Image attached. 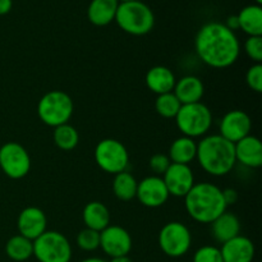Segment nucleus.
<instances>
[{
  "label": "nucleus",
  "instance_id": "1",
  "mask_svg": "<svg viewBox=\"0 0 262 262\" xmlns=\"http://www.w3.org/2000/svg\"><path fill=\"white\" fill-rule=\"evenodd\" d=\"M194 49L205 64L211 68L224 69L238 60L241 43L235 32L224 23L209 22L197 32Z\"/></svg>",
  "mask_w": 262,
  "mask_h": 262
},
{
  "label": "nucleus",
  "instance_id": "2",
  "mask_svg": "<svg viewBox=\"0 0 262 262\" xmlns=\"http://www.w3.org/2000/svg\"><path fill=\"white\" fill-rule=\"evenodd\" d=\"M187 214L197 223L211 224L217 216L227 211L223 189L209 182L194 183L184 196Z\"/></svg>",
  "mask_w": 262,
  "mask_h": 262
},
{
  "label": "nucleus",
  "instance_id": "3",
  "mask_svg": "<svg viewBox=\"0 0 262 262\" xmlns=\"http://www.w3.org/2000/svg\"><path fill=\"white\" fill-rule=\"evenodd\" d=\"M196 159L207 174L223 177L230 173L235 165L234 143L220 135H210L197 143Z\"/></svg>",
  "mask_w": 262,
  "mask_h": 262
},
{
  "label": "nucleus",
  "instance_id": "4",
  "mask_svg": "<svg viewBox=\"0 0 262 262\" xmlns=\"http://www.w3.org/2000/svg\"><path fill=\"white\" fill-rule=\"evenodd\" d=\"M115 22L124 32L132 36H143L155 26V15L151 8L141 0L119 3Z\"/></svg>",
  "mask_w": 262,
  "mask_h": 262
},
{
  "label": "nucleus",
  "instance_id": "5",
  "mask_svg": "<svg viewBox=\"0 0 262 262\" xmlns=\"http://www.w3.org/2000/svg\"><path fill=\"white\" fill-rule=\"evenodd\" d=\"M74 105L71 96L64 91H49L37 104L38 118L49 127H59L69 122L73 114Z\"/></svg>",
  "mask_w": 262,
  "mask_h": 262
},
{
  "label": "nucleus",
  "instance_id": "6",
  "mask_svg": "<svg viewBox=\"0 0 262 262\" xmlns=\"http://www.w3.org/2000/svg\"><path fill=\"white\" fill-rule=\"evenodd\" d=\"M182 135L189 138L202 137L212 125V113L202 102L182 105L174 118Z\"/></svg>",
  "mask_w": 262,
  "mask_h": 262
},
{
  "label": "nucleus",
  "instance_id": "7",
  "mask_svg": "<svg viewBox=\"0 0 262 262\" xmlns=\"http://www.w3.org/2000/svg\"><path fill=\"white\" fill-rule=\"evenodd\" d=\"M33 256L38 262H71L72 246L64 234L46 230L33 241Z\"/></svg>",
  "mask_w": 262,
  "mask_h": 262
},
{
  "label": "nucleus",
  "instance_id": "8",
  "mask_svg": "<svg viewBox=\"0 0 262 262\" xmlns=\"http://www.w3.org/2000/svg\"><path fill=\"white\" fill-rule=\"evenodd\" d=\"M95 161L105 173L118 174L125 171L129 164V154L120 141L105 138L95 147Z\"/></svg>",
  "mask_w": 262,
  "mask_h": 262
},
{
  "label": "nucleus",
  "instance_id": "9",
  "mask_svg": "<svg viewBox=\"0 0 262 262\" xmlns=\"http://www.w3.org/2000/svg\"><path fill=\"white\" fill-rule=\"evenodd\" d=\"M192 235L188 228L179 222H170L159 233V246L169 257H182L189 251Z\"/></svg>",
  "mask_w": 262,
  "mask_h": 262
},
{
  "label": "nucleus",
  "instance_id": "10",
  "mask_svg": "<svg viewBox=\"0 0 262 262\" xmlns=\"http://www.w3.org/2000/svg\"><path fill=\"white\" fill-rule=\"evenodd\" d=\"M0 168L8 178H25L31 169L30 154L20 143H4L0 147Z\"/></svg>",
  "mask_w": 262,
  "mask_h": 262
},
{
  "label": "nucleus",
  "instance_id": "11",
  "mask_svg": "<svg viewBox=\"0 0 262 262\" xmlns=\"http://www.w3.org/2000/svg\"><path fill=\"white\" fill-rule=\"evenodd\" d=\"M100 248L110 258L128 256L132 250V237L124 228L109 225L100 232Z\"/></svg>",
  "mask_w": 262,
  "mask_h": 262
},
{
  "label": "nucleus",
  "instance_id": "12",
  "mask_svg": "<svg viewBox=\"0 0 262 262\" xmlns=\"http://www.w3.org/2000/svg\"><path fill=\"white\" fill-rule=\"evenodd\" d=\"M165 183L169 196L183 197L194 186V176L189 165L171 163L168 170L161 177Z\"/></svg>",
  "mask_w": 262,
  "mask_h": 262
},
{
  "label": "nucleus",
  "instance_id": "13",
  "mask_svg": "<svg viewBox=\"0 0 262 262\" xmlns=\"http://www.w3.org/2000/svg\"><path fill=\"white\" fill-rule=\"evenodd\" d=\"M136 197L143 206L156 209L168 201L169 192L161 177L150 176L138 183Z\"/></svg>",
  "mask_w": 262,
  "mask_h": 262
},
{
  "label": "nucleus",
  "instance_id": "14",
  "mask_svg": "<svg viewBox=\"0 0 262 262\" xmlns=\"http://www.w3.org/2000/svg\"><path fill=\"white\" fill-rule=\"evenodd\" d=\"M252 128L250 115L243 110H232L223 117L220 122V133L222 137L229 142L235 143L242 138L247 137Z\"/></svg>",
  "mask_w": 262,
  "mask_h": 262
},
{
  "label": "nucleus",
  "instance_id": "15",
  "mask_svg": "<svg viewBox=\"0 0 262 262\" xmlns=\"http://www.w3.org/2000/svg\"><path fill=\"white\" fill-rule=\"evenodd\" d=\"M48 219L45 212L35 206L26 207L20 211L17 219V228L20 235L35 241L46 232Z\"/></svg>",
  "mask_w": 262,
  "mask_h": 262
},
{
  "label": "nucleus",
  "instance_id": "16",
  "mask_svg": "<svg viewBox=\"0 0 262 262\" xmlns=\"http://www.w3.org/2000/svg\"><path fill=\"white\" fill-rule=\"evenodd\" d=\"M220 252L224 262H252L256 250L250 238L239 234L223 243Z\"/></svg>",
  "mask_w": 262,
  "mask_h": 262
},
{
  "label": "nucleus",
  "instance_id": "17",
  "mask_svg": "<svg viewBox=\"0 0 262 262\" xmlns=\"http://www.w3.org/2000/svg\"><path fill=\"white\" fill-rule=\"evenodd\" d=\"M235 161L248 168H260L262 165V143L255 136L247 137L234 143Z\"/></svg>",
  "mask_w": 262,
  "mask_h": 262
},
{
  "label": "nucleus",
  "instance_id": "18",
  "mask_svg": "<svg viewBox=\"0 0 262 262\" xmlns=\"http://www.w3.org/2000/svg\"><path fill=\"white\" fill-rule=\"evenodd\" d=\"M173 94L182 105L201 102L205 94L204 82L196 76H184L176 82Z\"/></svg>",
  "mask_w": 262,
  "mask_h": 262
},
{
  "label": "nucleus",
  "instance_id": "19",
  "mask_svg": "<svg viewBox=\"0 0 262 262\" xmlns=\"http://www.w3.org/2000/svg\"><path fill=\"white\" fill-rule=\"evenodd\" d=\"M145 82L150 91L156 95H163L173 92L177 79L173 72L168 67L156 66L148 69L145 77Z\"/></svg>",
  "mask_w": 262,
  "mask_h": 262
},
{
  "label": "nucleus",
  "instance_id": "20",
  "mask_svg": "<svg viewBox=\"0 0 262 262\" xmlns=\"http://www.w3.org/2000/svg\"><path fill=\"white\" fill-rule=\"evenodd\" d=\"M119 0H91L87 8V17L92 25L104 27L115 20Z\"/></svg>",
  "mask_w": 262,
  "mask_h": 262
},
{
  "label": "nucleus",
  "instance_id": "21",
  "mask_svg": "<svg viewBox=\"0 0 262 262\" xmlns=\"http://www.w3.org/2000/svg\"><path fill=\"white\" fill-rule=\"evenodd\" d=\"M241 232V223L237 215L233 212L225 211L220 216H217L214 222L211 223V233L212 237L216 242L225 243L232 238L239 235Z\"/></svg>",
  "mask_w": 262,
  "mask_h": 262
},
{
  "label": "nucleus",
  "instance_id": "22",
  "mask_svg": "<svg viewBox=\"0 0 262 262\" xmlns=\"http://www.w3.org/2000/svg\"><path fill=\"white\" fill-rule=\"evenodd\" d=\"M82 219L86 228L101 232L110 225V211L102 202L91 201L84 206Z\"/></svg>",
  "mask_w": 262,
  "mask_h": 262
},
{
  "label": "nucleus",
  "instance_id": "23",
  "mask_svg": "<svg viewBox=\"0 0 262 262\" xmlns=\"http://www.w3.org/2000/svg\"><path fill=\"white\" fill-rule=\"evenodd\" d=\"M197 143L193 138L182 136L174 140L169 147V159L174 164H183L189 165L191 161L196 159Z\"/></svg>",
  "mask_w": 262,
  "mask_h": 262
},
{
  "label": "nucleus",
  "instance_id": "24",
  "mask_svg": "<svg viewBox=\"0 0 262 262\" xmlns=\"http://www.w3.org/2000/svg\"><path fill=\"white\" fill-rule=\"evenodd\" d=\"M239 28L248 36H262V8L252 4L243 8L237 14Z\"/></svg>",
  "mask_w": 262,
  "mask_h": 262
},
{
  "label": "nucleus",
  "instance_id": "25",
  "mask_svg": "<svg viewBox=\"0 0 262 262\" xmlns=\"http://www.w3.org/2000/svg\"><path fill=\"white\" fill-rule=\"evenodd\" d=\"M5 253L15 262L27 261L33 256V241L20 234L13 235L5 245Z\"/></svg>",
  "mask_w": 262,
  "mask_h": 262
},
{
  "label": "nucleus",
  "instance_id": "26",
  "mask_svg": "<svg viewBox=\"0 0 262 262\" xmlns=\"http://www.w3.org/2000/svg\"><path fill=\"white\" fill-rule=\"evenodd\" d=\"M138 182L127 170L114 176L113 181V193L120 201H130L137 194Z\"/></svg>",
  "mask_w": 262,
  "mask_h": 262
},
{
  "label": "nucleus",
  "instance_id": "27",
  "mask_svg": "<svg viewBox=\"0 0 262 262\" xmlns=\"http://www.w3.org/2000/svg\"><path fill=\"white\" fill-rule=\"evenodd\" d=\"M53 140L56 147H59L63 151H71L76 148L77 145H78L79 136L73 125L66 123V124H61L59 127L54 128Z\"/></svg>",
  "mask_w": 262,
  "mask_h": 262
},
{
  "label": "nucleus",
  "instance_id": "28",
  "mask_svg": "<svg viewBox=\"0 0 262 262\" xmlns=\"http://www.w3.org/2000/svg\"><path fill=\"white\" fill-rule=\"evenodd\" d=\"M182 104L179 100L177 99L176 95L173 92H168V94L158 95L155 101V110L160 117L165 118V119H171L176 118L178 114L179 109H181Z\"/></svg>",
  "mask_w": 262,
  "mask_h": 262
},
{
  "label": "nucleus",
  "instance_id": "29",
  "mask_svg": "<svg viewBox=\"0 0 262 262\" xmlns=\"http://www.w3.org/2000/svg\"><path fill=\"white\" fill-rule=\"evenodd\" d=\"M77 245L82 251L94 252L100 248V232L84 228L77 235Z\"/></svg>",
  "mask_w": 262,
  "mask_h": 262
},
{
  "label": "nucleus",
  "instance_id": "30",
  "mask_svg": "<svg viewBox=\"0 0 262 262\" xmlns=\"http://www.w3.org/2000/svg\"><path fill=\"white\" fill-rule=\"evenodd\" d=\"M193 262H224L220 248L214 246H202L194 252Z\"/></svg>",
  "mask_w": 262,
  "mask_h": 262
},
{
  "label": "nucleus",
  "instance_id": "31",
  "mask_svg": "<svg viewBox=\"0 0 262 262\" xmlns=\"http://www.w3.org/2000/svg\"><path fill=\"white\" fill-rule=\"evenodd\" d=\"M245 51L255 63L262 61V36H248L245 42Z\"/></svg>",
  "mask_w": 262,
  "mask_h": 262
},
{
  "label": "nucleus",
  "instance_id": "32",
  "mask_svg": "<svg viewBox=\"0 0 262 262\" xmlns=\"http://www.w3.org/2000/svg\"><path fill=\"white\" fill-rule=\"evenodd\" d=\"M246 82L252 91L260 94L262 91V66L261 63H255L248 68L246 73Z\"/></svg>",
  "mask_w": 262,
  "mask_h": 262
},
{
  "label": "nucleus",
  "instance_id": "33",
  "mask_svg": "<svg viewBox=\"0 0 262 262\" xmlns=\"http://www.w3.org/2000/svg\"><path fill=\"white\" fill-rule=\"evenodd\" d=\"M170 159L165 154H155V155L151 156L150 161H148V166L152 170V173L158 177H163L164 173L170 166Z\"/></svg>",
  "mask_w": 262,
  "mask_h": 262
},
{
  "label": "nucleus",
  "instance_id": "34",
  "mask_svg": "<svg viewBox=\"0 0 262 262\" xmlns=\"http://www.w3.org/2000/svg\"><path fill=\"white\" fill-rule=\"evenodd\" d=\"M223 196H224V201L225 204H227V206H229V205H234L235 202L238 201V193L235 189H232V188L223 189Z\"/></svg>",
  "mask_w": 262,
  "mask_h": 262
},
{
  "label": "nucleus",
  "instance_id": "35",
  "mask_svg": "<svg viewBox=\"0 0 262 262\" xmlns=\"http://www.w3.org/2000/svg\"><path fill=\"white\" fill-rule=\"evenodd\" d=\"M224 25L227 26L229 30H232L233 32H234L235 30H239V23H238L237 15H230V17H228L227 23H224Z\"/></svg>",
  "mask_w": 262,
  "mask_h": 262
},
{
  "label": "nucleus",
  "instance_id": "36",
  "mask_svg": "<svg viewBox=\"0 0 262 262\" xmlns=\"http://www.w3.org/2000/svg\"><path fill=\"white\" fill-rule=\"evenodd\" d=\"M12 0H0V15H5L12 10Z\"/></svg>",
  "mask_w": 262,
  "mask_h": 262
},
{
  "label": "nucleus",
  "instance_id": "37",
  "mask_svg": "<svg viewBox=\"0 0 262 262\" xmlns=\"http://www.w3.org/2000/svg\"><path fill=\"white\" fill-rule=\"evenodd\" d=\"M109 262H133L128 256H119V257L110 258Z\"/></svg>",
  "mask_w": 262,
  "mask_h": 262
},
{
  "label": "nucleus",
  "instance_id": "38",
  "mask_svg": "<svg viewBox=\"0 0 262 262\" xmlns=\"http://www.w3.org/2000/svg\"><path fill=\"white\" fill-rule=\"evenodd\" d=\"M81 262H107L105 261L104 258H100V257H89V258H84Z\"/></svg>",
  "mask_w": 262,
  "mask_h": 262
},
{
  "label": "nucleus",
  "instance_id": "39",
  "mask_svg": "<svg viewBox=\"0 0 262 262\" xmlns=\"http://www.w3.org/2000/svg\"><path fill=\"white\" fill-rule=\"evenodd\" d=\"M124 2H136V0H119V3H124Z\"/></svg>",
  "mask_w": 262,
  "mask_h": 262
},
{
  "label": "nucleus",
  "instance_id": "40",
  "mask_svg": "<svg viewBox=\"0 0 262 262\" xmlns=\"http://www.w3.org/2000/svg\"><path fill=\"white\" fill-rule=\"evenodd\" d=\"M255 3L257 5H261V3H262V0H255Z\"/></svg>",
  "mask_w": 262,
  "mask_h": 262
}]
</instances>
